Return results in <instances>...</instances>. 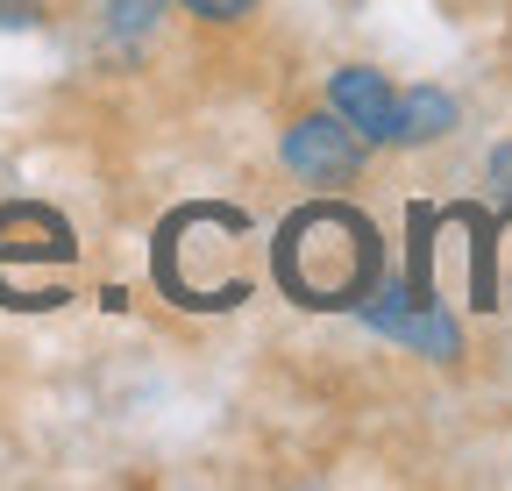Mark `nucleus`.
<instances>
[{
  "label": "nucleus",
  "instance_id": "obj_4",
  "mask_svg": "<svg viewBox=\"0 0 512 491\" xmlns=\"http://www.w3.org/2000/svg\"><path fill=\"white\" fill-rule=\"evenodd\" d=\"M363 136L349 129V121L328 107V114H299L285 129V164L306 178V186H349V178L363 171Z\"/></svg>",
  "mask_w": 512,
  "mask_h": 491
},
{
  "label": "nucleus",
  "instance_id": "obj_2",
  "mask_svg": "<svg viewBox=\"0 0 512 491\" xmlns=\"http://www.w3.org/2000/svg\"><path fill=\"white\" fill-rule=\"evenodd\" d=\"M249 214L221 207V200H192L178 207L164 228H157V250H150V271H157V292L185 314H221V306H242L256 271H249Z\"/></svg>",
  "mask_w": 512,
  "mask_h": 491
},
{
  "label": "nucleus",
  "instance_id": "obj_8",
  "mask_svg": "<svg viewBox=\"0 0 512 491\" xmlns=\"http://www.w3.org/2000/svg\"><path fill=\"white\" fill-rule=\"evenodd\" d=\"M185 8L200 15V22H242V15L256 8V0H185Z\"/></svg>",
  "mask_w": 512,
  "mask_h": 491
},
{
  "label": "nucleus",
  "instance_id": "obj_5",
  "mask_svg": "<svg viewBox=\"0 0 512 491\" xmlns=\"http://www.w3.org/2000/svg\"><path fill=\"white\" fill-rule=\"evenodd\" d=\"M363 321H370V328H384V335H399L406 349H420V356H434V363L463 356V328L448 321L441 306H420L406 285H370V299H363Z\"/></svg>",
  "mask_w": 512,
  "mask_h": 491
},
{
  "label": "nucleus",
  "instance_id": "obj_9",
  "mask_svg": "<svg viewBox=\"0 0 512 491\" xmlns=\"http://www.w3.org/2000/svg\"><path fill=\"white\" fill-rule=\"evenodd\" d=\"M43 22V0H0V29H29Z\"/></svg>",
  "mask_w": 512,
  "mask_h": 491
},
{
  "label": "nucleus",
  "instance_id": "obj_7",
  "mask_svg": "<svg viewBox=\"0 0 512 491\" xmlns=\"http://www.w3.org/2000/svg\"><path fill=\"white\" fill-rule=\"evenodd\" d=\"M456 129V100H448L441 86H413L399 93V143H434Z\"/></svg>",
  "mask_w": 512,
  "mask_h": 491
},
{
  "label": "nucleus",
  "instance_id": "obj_1",
  "mask_svg": "<svg viewBox=\"0 0 512 491\" xmlns=\"http://www.w3.org/2000/svg\"><path fill=\"white\" fill-rule=\"evenodd\" d=\"M271 278L285 285L292 306H313V314H328V306H363L370 285L384 278V250H377L370 214H356L342 200L299 207L271 242Z\"/></svg>",
  "mask_w": 512,
  "mask_h": 491
},
{
  "label": "nucleus",
  "instance_id": "obj_10",
  "mask_svg": "<svg viewBox=\"0 0 512 491\" xmlns=\"http://www.w3.org/2000/svg\"><path fill=\"white\" fill-rule=\"evenodd\" d=\"M491 178H498V186H505V193H512V143H505V150H498V157H491Z\"/></svg>",
  "mask_w": 512,
  "mask_h": 491
},
{
  "label": "nucleus",
  "instance_id": "obj_3",
  "mask_svg": "<svg viewBox=\"0 0 512 491\" xmlns=\"http://www.w3.org/2000/svg\"><path fill=\"white\" fill-rule=\"evenodd\" d=\"M72 264H79V235L57 207H36V200L0 207V306H15V314L64 306Z\"/></svg>",
  "mask_w": 512,
  "mask_h": 491
},
{
  "label": "nucleus",
  "instance_id": "obj_6",
  "mask_svg": "<svg viewBox=\"0 0 512 491\" xmlns=\"http://www.w3.org/2000/svg\"><path fill=\"white\" fill-rule=\"evenodd\" d=\"M328 100H335V114L349 121V129H356L363 143H399V93L384 86L377 72H363V65L335 72Z\"/></svg>",
  "mask_w": 512,
  "mask_h": 491
}]
</instances>
